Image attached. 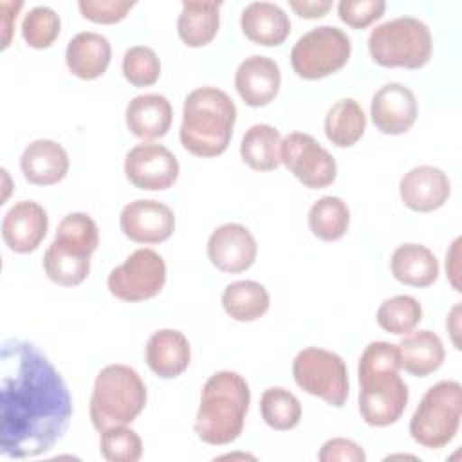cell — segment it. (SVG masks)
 Instances as JSON below:
<instances>
[{
    "label": "cell",
    "mask_w": 462,
    "mask_h": 462,
    "mask_svg": "<svg viewBox=\"0 0 462 462\" xmlns=\"http://www.w3.org/2000/svg\"><path fill=\"white\" fill-rule=\"evenodd\" d=\"M0 453L29 458L65 435L72 397L49 357L31 341L11 337L0 350Z\"/></svg>",
    "instance_id": "obj_1"
},
{
    "label": "cell",
    "mask_w": 462,
    "mask_h": 462,
    "mask_svg": "<svg viewBox=\"0 0 462 462\" xmlns=\"http://www.w3.org/2000/svg\"><path fill=\"white\" fill-rule=\"evenodd\" d=\"M251 402L247 381L231 370L209 375L202 386L195 417L197 437L211 446H226L236 440L244 430Z\"/></svg>",
    "instance_id": "obj_2"
},
{
    "label": "cell",
    "mask_w": 462,
    "mask_h": 462,
    "mask_svg": "<svg viewBox=\"0 0 462 462\" xmlns=\"http://www.w3.org/2000/svg\"><path fill=\"white\" fill-rule=\"evenodd\" d=\"M236 106L220 88L199 87L191 90L182 106L179 130L180 144L197 157L222 155L233 137Z\"/></svg>",
    "instance_id": "obj_3"
},
{
    "label": "cell",
    "mask_w": 462,
    "mask_h": 462,
    "mask_svg": "<svg viewBox=\"0 0 462 462\" xmlns=\"http://www.w3.org/2000/svg\"><path fill=\"white\" fill-rule=\"evenodd\" d=\"M97 245L99 231L90 215L81 211L65 215L43 254L47 278L61 287L79 285L90 273V256Z\"/></svg>",
    "instance_id": "obj_4"
},
{
    "label": "cell",
    "mask_w": 462,
    "mask_h": 462,
    "mask_svg": "<svg viewBox=\"0 0 462 462\" xmlns=\"http://www.w3.org/2000/svg\"><path fill=\"white\" fill-rule=\"evenodd\" d=\"M144 406L146 386L134 368L116 363L99 370L90 397V420L99 433L135 420Z\"/></svg>",
    "instance_id": "obj_5"
},
{
    "label": "cell",
    "mask_w": 462,
    "mask_h": 462,
    "mask_svg": "<svg viewBox=\"0 0 462 462\" xmlns=\"http://www.w3.org/2000/svg\"><path fill=\"white\" fill-rule=\"evenodd\" d=\"M433 51L430 27L415 16H397L375 25L368 34V52L381 67H424Z\"/></svg>",
    "instance_id": "obj_6"
},
{
    "label": "cell",
    "mask_w": 462,
    "mask_h": 462,
    "mask_svg": "<svg viewBox=\"0 0 462 462\" xmlns=\"http://www.w3.org/2000/svg\"><path fill=\"white\" fill-rule=\"evenodd\" d=\"M462 386L457 381H439L426 390L410 419L411 439L428 449L448 446L460 426Z\"/></svg>",
    "instance_id": "obj_7"
},
{
    "label": "cell",
    "mask_w": 462,
    "mask_h": 462,
    "mask_svg": "<svg viewBox=\"0 0 462 462\" xmlns=\"http://www.w3.org/2000/svg\"><path fill=\"white\" fill-rule=\"evenodd\" d=\"M352 43L336 25H318L298 38L291 51V65L303 79H321L337 72L350 58Z\"/></svg>",
    "instance_id": "obj_8"
},
{
    "label": "cell",
    "mask_w": 462,
    "mask_h": 462,
    "mask_svg": "<svg viewBox=\"0 0 462 462\" xmlns=\"http://www.w3.org/2000/svg\"><path fill=\"white\" fill-rule=\"evenodd\" d=\"M292 377L303 392L323 399L330 406L341 408L346 402L348 370L336 352L318 346L300 350L292 361Z\"/></svg>",
    "instance_id": "obj_9"
},
{
    "label": "cell",
    "mask_w": 462,
    "mask_h": 462,
    "mask_svg": "<svg viewBox=\"0 0 462 462\" xmlns=\"http://www.w3.org/2000/svg\"><path fill=\"white\" fill-rule=\"evenodd\" d=\"M164 283V258L150 247L134 251L121 265L114 267L106 278L110 294L123 301L150 300L162 291Z\"/></svg>",
    "instance_id": "obj_10"
},
{
    "label": "cell",
    "mask_w": 462,
    "mask_h": 462,
    "mask_svg": "<svg viewBox=\"0 0 462 462\" xmlns=\"http://www.w3.org/2000/svg\"><path fill=\"white\" fill-rule=\"evenodd\" d=\"M280 159L282 164L310 189L327 188L336 180V159L305 132H292L282 139Z\"/></svg>",
    "instance_id": "obj_11"
},
{
    "label": "cell",
    "mask_w": 462,
    "mask_h": 462,
    "mask_svg": "<svg viewBox=\"0 0 462 462\" xmlns=\"http://www.w3.org/2000/svg\"><path fill=\"white\" fill-rule=\"evenodd\" d=\"M359 413L375 428L395 424L406 410L410 392L399 372H381L359 377Z\"/></svg>",
    "instance_id": "obj_12"
},
{
    "label": "cell",
    "mask_w": 462,
    "mask_h": 462,
    "mask_svg": "<svg viewBox=\"0 0 462 462\" xmlns=\"http://www.w3.org/2000/svg\"><path fill=\"white\" fill-rule=\"evenodd\" d=\"M180 171L177 157L153 141L135 144L125 157V175L139 189L161 191L173 186Z\"/></svg>",
    "instance_id": "obj_13"
},
{
    "label": "cell",
    "mask_w": 462,
    "mask_h": 462,
    "mask_svg": "<svg viewBox=\"0 0 462 462\" xmlns=\"http://www.w3.org/2000/svg\"><path fill=\"white\" fill-rule=\"evenodd\" d=\"M119 226L126 238L139 244H161L173 235V209L153 199L128 202L119 215Z\"/></svg>",
    "instance_id": "obj_14"
},
{
    "label": "cell",
    "mask_w": 462,
    "mask_h": 462,
    "mask_svg": "<svg viewBox=\"0 0 462 462\" xmlns=\"http://www.w3.org/2000/svg\"><path fill=\"white\" fill-rule=\"evenodd\" d=\"M256 253L253 233L236 222L218 226L208 238V258L222 273L247 271L254 263Z\"/></svg>",
    "instance_id": "obj_15"
},
{
    "label": "cell",
    "mask_w": 462,
    "mask_h": 462,
    "mask_svg": "<svg viewBox=\"0 0 462 462\" xmlns=\"http://www.w3.org/2000/svg\"><path fill=\"white\" fill-rule=\"evenodd\" d=\"M417 97L402 83H386L372 96V121L386 135L408 132L417 119Z\"/></svg>",
    "instance_id": "obj_16"
},
{
    "label": "cell",
    "mask_w": 462,
    "mask_h": 462,
    "mask_svg": "<svg viewBox=\"0 0 462 462\" xmlns=\"http://www.w3.org/2000/svg\"><path fill=\"white\" fill-rule=\"evenodd\" d=\"M399 195L406 208L430 213L442 208L451 195L449 177L437 166L420 164L406 171L399 182Z\"/></svg>",
    "instance_id": "obj_17"
},
{
    "label": "cell",
    "mask_w": 462,
    "mask_h": 462,
    "mask_svg": "<svg viewBox=\"0 0 462 462\" xmlns=\"http://www.w3.org/2000/svg\"><path fill=\"white\" fill-rule=\"evenodd\" d=\"M47 229V211L34 200L14 202L2 218V238L11 251L20 254L38 249Z\"/></svg>",
    "instance_id": "obj_18"
},
{
    "label": "cell",
    "mask_w": 462,
    "mask_h": 462,
    "mask_svg": "<svg viewBox=\"0 0 462 462\" xmlns=\"http://www.w3.org/2000/svg\"><path fill=\"white\" fill-rule=\"evenodd\" d=\"M282 85L278 63L269 56L253 54L245 58L235 72V88L242 101L249 106L269 105Z\"/></svg>",
    "instance_id": "obj_19"
},
{
    "label": "cell",
    "mask_w": 462,
    "mask_h": 462,
    "mask_svg": "<svg viewBox=\"0 0 462 462\" xmlns=\"http://www.w3.org/2000/svg\"><path fill=\"white\" fill-rule=\"evenodd\" d=\"M144 357L150 370L161 379L180 375L191 359L188 337L177 328H161L153 332L144 346Z\"/></svg>",
    "instance_id": "obj_20"
},
{
    "label": "cell",
    "mask_w": 462,
    "mask_h": 462,
    "mask_svg": "<svg viewBox=\"0 0 462 462\" xmlns=\"http://www.w3.org/2000/svg\"><path fill=\"white\" fill-rule=\"evenodd\" d=\"M20 168L31 184L52 186L65 179L69 171V155L60 143L52 139H36L22 152Z\"/></svg>",
    "instance_id": "obj_21"
},
{
    "label": "cell",
    "mask_w": 462,
    "mask_h": 462,
    "mask_svg": "<svg viewBox=\"0 0 462 462\" xmlns=\"http://www.w3.org/2000/svg\"><path fill=\"white\" fill-rule=\"evenodd\" d=\"M128 130L143 139L153 141L168 134L173 119V108L162 94H141L130 99L125 112Z\"/></svg>",
    "instance_id": "obj_22"
},
{
    "label": "cell",
    "mask_w": 462,
    "mask_h": 462,
    "mask_svg": "<svg viewBox=\"0 0 462 462\" xmlns=\"http://www.w3.org/2000/svg\"><path fill=\"white\" fill-rule=\"evenodd\" d=\"M112 47L106 36L94 31H81L70 38L65 49V63L79 79H96L110 65Z\"/></svg>",
    "instance_id": "obj_23"
},
{
    "label": "cell",
    "mask_w": 462,
    "mask_h": 462,
    "mask_svg": "<svg viewBox=\"0 0 462 462\" xmlns=\"http://www.w3.org/2000/svg\"><path fill=\"white\" fill-rule=\"evenodd\" d=\"M242 32L254 43L276 47L291 32L289 14L273 2H251L240 14Z\"/></svg>",
    "instance_id": "obj_24"
},
{
    "label": "cell",
    "mask_w": 462,
    "mask_h": 462,
    "mask_svg": "<svg viewBox=\"0 0 462 462\" xmlns=\"http://www.w3.org/2000/svg\"><path fill=\"white\" fill-rule=\"evenodd\" d=\"M397 346L401 368L413 377H426L437 372L446 357L442 339L431 330H411L404 334Z\"/></svg>",
    "instance_id": "obj_25"
},
{
    "label": "cell",
    "mask_w": 462,
    "mask_h": 462,
    "mask_svg": "<svg viewBox=\"0 0 462 462\" xmlns=\"http://www.w3.org/2000/svg\"><path fill=\"white\" fill-rule=\"evenodd\" d=\"M390 269L397 282L411 287H430L439 278V260L422 244H402L390 258Z\"/></svg>",
    "instance_id": "obj_26"
},
{
    "label": "cell",
    "mask_w": 462,
    "mask_h": 462,
    "mask_svg": "<svg viewBox=\"0 0 462 462\" xmlns=\"http://www.w3.org/2000/svg\"><path fill=\"white\" fill-rule=\"evenodd\" d=\"M222 2H182V11L177 20L179 38L188 47H204L218 32Z\"/></svg>",
    "instance_id": "obj_27"
},
{
    "label": "cell",
    "mask_w": 462,
    "mask_h": 462,
    "mask_svg": "<svg viewBox=\"0 0 462 462\" xmlns=\"http://www.w3.org/2000/svg\"><path fill=\"white\" fill-rule=\"evenodd\" d=\"M282 135L265 123L253 125L245 130L240 143L242 161L254 171H271L282 164L280 159Z\"/></svg>",
    "instance_id": "obj_28"
},
{
    "label": "cell",
    "mask_w": 462,
    "mask_h": 462,
    "mask_svg": "<svg viewBox=\"0 0 462 462\" xmlns=\"http://www.w3.org/2000/svg\"><path fill=\"white\" fill-rule=\"evenodd\" d=\"M366 130V116L361 105L352 99L336 101L325 116V135L337 148L354 146Z\"/></svg>",
    "instance_id": "obj_29"
},
{
    "label": "cell",
    "mask_w": 462,
    "mask_h": 462,
    "mask_svg": "<svg viewBox=\"0 0 462 462\" xmlns=\"http://www.w3.org/2000/svg\"><path fill=\"white\" fill-rule=\"evenodd\" d=\"M271 305L267 289L254 280L231 282L222 292V307L235 321H254Z\"/></svg>",
    "instance_id": "obj_30"
},
{
    "label": "cell",
    "mask_w": 462,
    "mask_h": 462,
    "mask_svg": "<svg viewBox=\"0 0 462 462\" xmlns=\"http://www.w3.org/2000/svg\"><path fill=\"white\" fill-rule=\"evenodd\" d=\"M350 226V209L346 202L334 195L318 199L309 209V229L323 242L339 240Z\"/></svg>",
    "instance_id": "obj_31"
},
{
    "label": "cell",
    "mask_w": 462,
    "mask_h": 462,
    "mask_svg": "<svg viewBox=\"0 0 462 462\" xmlns=\"http://www.w3.org/2000/svg\"><path fill=\"white\" fill-rule=\"evenodd\" d=\"M260 413L269 428L287 431L298 426L301 419V402L292 392L282 386H273L260 397Z\"/></svg>",
    "instance_id": "obj_32"
},
{
    "label": "cell",
    "mask_w": 462,
    "mask_h": 462,
    "mask_svg": "<svg viewBox=\"0 0 462 462\" xmlns=\"http://www.w3.org/2000/svg\"><path fill=\"white\" fill-rule=\"evenodd\" d=\"M375 319L383 330L395 336H404L420 323L422 307L417 298L410 294H397L379 305Z\"/></svg>",
    "instance_id": "obj_33"
},
{
    "label": "cell",
    "mask_w": 462,
    "mask_h": 462,
    "mask_svg": "<svg viewBox=\"0 0 462 462\" xmlns=\"http://www.w3.org/2000/svg\"><path fill=\"white\" fill-rule=\"evenodd\" d=\"M99 451L108 462H137L143 457V440L126 424L110 426L101 431Z\"/></svg>",
    "instance_id": "obj_34"
},
{
    "label": "cell",
    "mask_w": 462,
    "mask_h": 462,
    "mask_svg": "<svg viewBox=\"0 0 462 462\" xmlns=\"http://www.w3.org/2000/svg\"><path fill=\"white\" fill-rule=\"evenodd\" d=\"M61 20L49 5H36L22 20V36L32 49H47L60 34Z\"/></svg>",
    "instance_id": "obj_35"
},
{
    "label": "cell",
    "mask_w": 462,
    "mask_h": 462,
    "mask_svg": "<svg viewBox=\"0 0 462 462\" xmlns=\"http://www.w3.org/2000/svg\"><path fill=\"white\" fill-rule=\"evenodd\" d=\"M123 76L134 87H150L161 76V60L152 47L134 45L123 56Z\"/></svg>",
    "instance_id": "obj_36"
},
{
    "label": "cell",
    "mask_w": 462,
    "mask_h": 462,
    "mask_svg": "<svg viewBox=\"0 0 462 462\" xmlns=\"http://www.w3.org/2000/svg\"><path fill=\"white\" fill-rule=\"evenodd\" d=\"M401 357L399 346L388 341H372L366 345L359 357L357 377L381 374V372H399Z\"/></svg>",
    "instance_id": "obj_37"
},
{
    "label": "cell",
    "mask_w": 462,
    "mask_h": 462,
    "mask_svg": "<svg viewBox=\"0 0 462 462\" xmlns=\"http://www.w3.org/2000/svg\"><path fill=\"white\" fill-rule=\"evenodd\" d=\"M386 4L383 0H341L337 16L354 29H365L383 16Z\"/></svg>",
    "instance_id": "obj_38"
},
{
    "label": "cell",
    "mask_w": 462,
    "mask_h": 462,
    "mask_svg": "<svg viewBox=\"0 0 462 462\" xmlns=\"http://www.w3.org/2000/svg\"><path fill=\"white\" fill-rule=\"evenodd\" d=\"M134 5L135 2H130V0H79L78 2V7L83 18L96 23L121 22Z\"/></svg>",
    "instance_id": "obj_39"
},
{
    "label": "cell",
    "mask_w": 462,
    "mask_h": 462,
    "mask_svg": "<svg viewBox=\"0 0 462 462\" xmlns=\"http://www.w3.org/2000/svg\"><path fill=\"white\" fill-rule=\"evenodd\" d=\"M318 460L319 462H365L366 455L357 442L350 439L336 437V439H328L321 446L318 453Z\"/></svg>",
    "instance_id": "obj_40"
},
{
    "label": "cell",
    "mask_w": 462,
    "mask_h": 462,
    "mask_svg": "<svg viewBox=\"0 0 462 462\" xmlns=\"http://www.w3.org/2000/svg\"><path fill=\"white\" fill-rule=\"evenodd\" d=\"M23 2L16 0V2H7V0H2L0 2V23H2V49H5L9 43H11V36H13V29H14V23H16V16H18V11L22 9Z\"/></svg>",
    "instance_id": "obj_41"
},
{
    "label": "cell",
    "mask_w": 462,
    "mask_h": 462,
    "mask_svg": "<svg viewBox=\"0 0 462 462\" xmlns=\"http://www.w3.org/2000/svg\"><path fill=\"white\" fill-rule=\"evenodd\" d=\"M289 7L301 18H321L332 7L330 0H289Z\"/></svg>",
    "instance_id": "obj_42"
},
{
    "label": "cell",
    "mask_w": 462,
    "mask_h": 462,
    "mask_svg": "<svg viewBox=\"0 0 462 462\" xmlns=\"http://www.w3.org/2000/svg\"><path fill=\"white\" fill-rule=\"evenodd\" d=\"M446 274L451 287L460 292V238H455L446 253Z\"/></svg>",
    "instance_id": "obj_43"
},
{
    "label": "cell",
    "mask_w": 462,
    "mask_h": 462,
    "mask_svg": "<svg viewBox=\"0 0 462 462\" xmlns=\"http://www.w3.org/2000/svg\"><path fill=\"white\" fill-rule=\"evenodd\" d=\"M446 327H448V332L451 334V341H453L455 348L460 350V339H458V336H460V305L458 303L448 314Z\"/></svg>",
    "instance_id": "obj_44"
}]
</instances>
